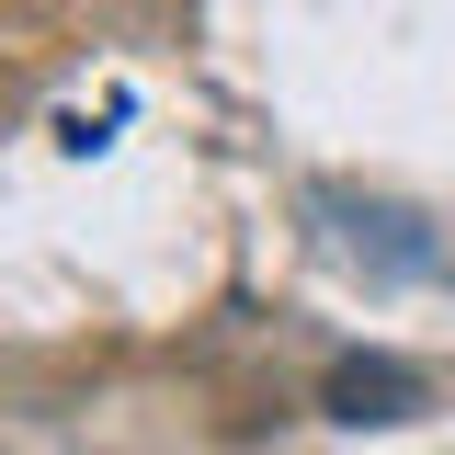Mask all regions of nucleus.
<instances>
[{
  "mask_svg": "<svg viewBox=\"0 0 455 455\" xmlns=\"http://www.w3.org/2000/svg\"><path fill=\"white\" fill-rule=\"evenodd\" d=\"M319 410L353 421V433H387V421H421L433 387H421V364H398V353H341L331 387H319Z\"/></svg>",
  "mask_w": 455,
  "mask_h": 455,
  "instance_id": "obj_2",
  "label": "nucleus"
},
{
  "mask_svg": "<svg viewBox=\"0 0 455 455\" xmlns=\"http://www.w3.org/2000/svg\"><path fill=\"white\" fill-rule=\"evenodd\" d=\"M319 217H331V239L353 251V262H376V274H398V284L444 274L433 217H410V205H387V194H319Z\"/></svg>",
  "mask_w": 455,
  "mask_h": 455,
  "instance_id": "obj_1",
  "label": "nucleus"
}]
</instances>
